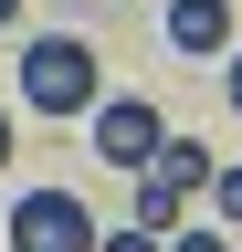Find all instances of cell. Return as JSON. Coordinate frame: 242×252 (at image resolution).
Wrapping results in <instances>:
<instances>
[{"label":"cell","mask_w":242,"mask_h":252,"mask_svg":"<svg viewBox=\"0 0 242 252\" xmlns=\"http://www.w3.org/2000/svg\"><path fill=\"white\" fill-rule=\"evenodd\" d=\"M147 168H158V179L179 189V200H200V189H210V147H200V137H179V126H169V137H158V158H147Z\"/></svg>","instance_id":"obj_5"},{"label":"cell","mask_w":242,"mask_h":252,"mask_svg":"<svg viewBox=\"0 0 242 252\" xmlns=\"http://www.w3.org/2000/svg\"><path fill=\"white\" fill-rule=\"evenodd\" d=\"M221 105H232V116H242V53H232V63H221Z\"/></svg>","instance_id":"obj_10"},{"label":"cell","mask_w":242,"mask_h":252,"mask_svg":"<svg viewBox=\"0 0 242 252\" xmlns=\"http://www.w3.org/2000/svg\"><path fill=\"white\" fill-rule=\"evenodd\" d=\"M179 210H190V200H179L158 168H137V231H158V242H169V231H179Z\"/></svg>","instance_id":"obj_6"},{"label":"cell","mask_w":242,"mask_h":252,"mask_svg":"<svg viewBox=\"0 0 242 252\" xmlns=\"http://www.w3.org/2000/svg\"><path fill=\"white\" fill-rule=\"evenodd\" d=\"M0 168H11V116H0Z\"/></svg>","instance_id":"obj_11"},{"label":"cell","mask_w":242,"mask_h":252,"mask_svg":"<svg viewBox=\"0 0 242 252\" xmlns=\"http://www.w3.org/2000/svg\"><path fill=\"white\" fill-rule=\"evenodd\" d=\"M11 252H95L84 189H21L11 200Z\"/></svg>","instance_id":"obj_2"},{"label":"cell","mask_w":242,"mask_h":252,"mask_svg":"<svg viewBox=\"0 0 242 252\" xmlns=\"http://www.w3.org/2000/svg\"><path fill=\"white\" fill-rule=\"evenodd\" d=\"M169 252H232L221 231H169Z\"/></svg>","instance_id":"obj_9"},{"label":"cell","mask_w":242,"mask_h":252,"mask_svg":"<svg viewBox=\"0 0 242 252\" xmlns=\"http://www.w3.org/2000/svg\"><path fill=\"white\" fill-rule=\"evenodd\" d=\"M169 42L179 53H232V0H169Z\"/></svg>","instance_id":"obj_4"},{"label":"cell","mask_w":242,"mask_h":252,"mask_svg":"<svg viewBox=\"0 0 242 252\" xmlns=\"http://www.w3.org/2000/svg\"><path fill=\"white\" fill-rule=\"evenodd\" d=\"M21 94H32L42 116H84L95 105V42H84V32H32V42H21Z\"/></svg>","instance_id":"obj_1"},{"label":"cell","mask_w":242,"mask_h":252,"mask_svg":"<svg viewBox=\"0 0 242 252\" xmlns=\"http://www.w3.org/2000/svg\"><path fill=\"white\" fill-rule=\"evenodd\" d=\"M158 137H169V116L147 105V94H95V158L105 168H147Z\"/></svg>","instance_id":"obj_3"},{"label":"cell","mask_w":242,"mask_h":252,"mask_svg":"<svg viewBox=\"0 0 242 252\" xmlns=\"http://www.w3.org/2000/svg\"><path fill=\"white\" fill-rule=\"evenodd\" d=\"M210 200H221V220L242 231V168H210Z\"/></svg>","instance_id":"obj_7"},{"label":"cell","mask_w":242,"mask_h":252,"mask_svg":"<svg viewBox=\"0 0 242 252\" xmlns=\"http://www.w3.org/2000/svg\"><path fill=\"white\" fill-rule=\"evenodd\" d=\"M95 252H169L158 231H95Z\"/></svg>","instance_id":"obj_8"},{"label":"cell","mask_w":242,"mask_h":252,"mask_svg":"<svg viewBox=\"0 0 242 252\" xmlns=\"http://www.w3.org/2000/svg\"><path fill=\"white\" fill-rule=\"evenodd\" d=\"M11 11H21V0H0V21H11Z\"/></svg>","instance_id":"obj_12"}]
</instances>
